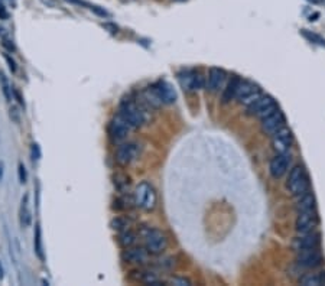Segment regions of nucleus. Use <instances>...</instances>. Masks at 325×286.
<instances>
[{"label": "nucleus", "instance_id": "nucleus-24", "mask_svg": "<svg viewBox=\"0 0 325 286\" xmlns=\"http://www.w3.org/2000/svg\"><path fill=\"white\" fill-rule=\"evenodd\" d=\"M119 244H120L123 249H127V247H132V246H135L136 244V241H138V236H136V233L135 231H132L130 229L124 231H120V234H119Z\"/></svg>", "mask_w": 325, "mask_h": 286}, {"label": "nucleus", "instance_id": "nucleus-27", "mask_svg": "<svg viewBox=\"0 0 325 286\" xmlns=\"http://www.w3.org/2000/svg\"><path fill=\"white\" fill-rule=\"evenodd\" d=\"M35 253L39 258V260H44V247H42V231H41V226L37 224V229H35Z\"/></svg>", "mask_w": 325, "mask_h": 286}, {"label": "nucleus", "instance_id": "nucleus-9", "mask_svg": "<svg viewBox=\"0 0 325 286\" xmlns=\"http://www.w3.org/2000/svg\"><path fill=\"white\" fill-rule=\"evenodd\" d=\"M319 223V217L315 210H307V211H298V217L295 220V230L298 234L308 233L315 230Z\"/></svg>", "mask_w": 325, "mask_h": 286}, {"label": "nucleus", "instance_id": "nucleus-12", "mask_svg": "<svg viewBox=\"0 0 325 286\" xmlns=\"http://www.w3.org/2000/svg\"><path fill=\"white\" fill-rule=\"evenodd\" d=\"M130 130H132V128L129 126V123L124 120L120 114H116L110 120L109 128H107L109 136H110L113 142H123L124 139L127 138Z\"/></svg>", "mask_w": 325, "mask_h": 286}, {"label": "nucleus", "instance_id": "nucleus-1", "mask_svg": "<svg viewBox=\"0 0 325 286\" xmlns=\"http://www.w3.org/2000/svg\"><path fill=\"white\" fill-rule=\"evenodd\" d=\"M117 114H120L121 117L129 123L132 129H139L149 119L146 109L143 106H140L138 102L132 100V99L123 100L120 103Z\"/></svg>", "mask_w": 325, "mask_h": 286}, {"label": "nucleus", "instance_id": "nucleus-22", "mask_svg": "<svg viewBox=\"0 0 325 286\" xmlns=\"http://www.w3.org/2000/svg\"><path fill=\"white\" fill-rule=\"evenodd\" d=\"M19 221L22 227H29L32 224V212L29 208V194H25L20 203V210H19Z\"/></svg>", "mask_w": 325, "mask_h": 286}, {"label": "nucleus", "instance_id": "nucleus-17", "mask_svg": "<svg viewBox=\"0 0 325 286\" xmlns=\"http://www.w3.org/2000/svg\"><path fill=\"white\" fill-rule=\"evenodd\" d=\"M290 156L289 153H276V156L270 161L269 172L275 179H279L289 171Z\"/></svg>", "mask_w": 325, "mask_h": 286}, {"label": "nucleus", "instance_id": "nucleus-26", "mask_svg": "<svg viewBox=\"0 0 325 286\" xmlns=\"http://www.w3.org/2000/svg\"><path fill=\"white\" fill-rule=\"evenodd\" d=\"M113 184H114V188H116L119 193H121V194H126V193H127V188H129V185H130L129 176L123 175V174H117V175L114 176Z\"/></svg>", "mask_w": 325, "mask_h": 286}, {"label": "nucleus", "instance_id": "nucleus-11", "mask_svg": "<svg viewBox=\"0 0 325 286\" xmlns=\"http://www.w3.org/2000/svg\"><path fill=\"white\" fill-rule=\"evenodd\" d=\"M319 246H321V234L316 230L298 234L297 237L294 239V241H292V247H294L295 251L315 249V247H319Z\"/></svg>", "mask_w": 325, "mask_h": 286}, {"label": "nucleus", "instance_id": "nucleus-31", "mask_svg": "<svg viewBox=\"0 0 325 286\" xmlns=\"http://www.w3.org/2000/svg\"><path fill=\"white\" fill-rule=\"evenodd\" d=\"M5 56V59L8 61V64H9V68L12 73H16V70H18V67H16V62H15V59L13 58H10L9 54H3Z\"/></svg>", "mask_w": 325, "mask_h": 286}, {"label": "nucleus", "instance_id": "nucleus-28", "mask_svg": "<svg viewBox=\"0 0 325 286\" xmlns=\"http://www.w3.org/2000/svg\"><path fill=\"white\" fill-rule=\"evenodd\" d=\"M0 85H2V91L5 94V97H6V100H10L12 99V96H10V84H9V80L6 78V75L3 74V73H0Z\"/></svg>", "mask_w": 325, "mask_h": 286}, {"label": "nucleus", "instance_id": "nucleus-29", "mask_svg": "<svg viewBox=\"0 0 325 286\" xmlns=\"http://www.w3.org/2000/svg\"><path fill=\"white\" fill-rule=\"evenodd\" d=\"M302 34L305 35L307 38H309L311 41L314 39V41H316V44H319V45H325V39H322L321 37H318V35H315V34H311V32H308L307 29H304L302 30Z\"/></svg>", "mask_w": 325, "mask_h": 286}, {"label": "nucleus", "instance_id": "nucleus-21", "mask_svg": "<svg viewBox=\"0 0 325 286\" xmlns=\"http://www.w3.org/2000/svg\"><path fill=\"white\" fill-rule=\"evenodd\" d=\"M297 211H307V210H315L316 201L314 194L311 191H307L304 194L298 195L297 203H295Z\"/></svg>", "mask_w": 325, "mask_h": 286}, {"label": "nucleus", "instance_id": "nucleus-25", "mask_svg": "<svg viewBox=\"0 0 325 286\" xmlns=\"http://www.w3.org/2000/svg\"><path fill=\"white\" fill-rule=\"evenodd\" d=\"M110 226H112L113 230L116 231H124L130 229V226H132V221H130L129 217H126V215H119V217H116V218H113L112 223H110Z\"/></svg>", "mask_w": 325, "mask_h": 286}, {"label": "nucleus", "instance_id": "nucleus-34", "mask_svg": "<svg viewBox=\"0 0 325 286\" xmlns=\"http://www.w3.org/2000/svg\"><path fill=\"white\" fill-rule=\"evenodd\" d=\"M41 157V150H39V146H38L37 143H34L32 145V159L35 161V159H39Z\"/></svg>", "mask_w": 325, "mask_h": 286}, {"label": "nucleus", "instance_id": "nucleus-2", "mask_svg": "<svg viewBox=\"0 0 325 286\" xmlns=\"http://www.w3.org/2000/svg\"><path fill=\"white\" fill-rule=\"evenodd\" d=\"M139 234L143 237L145 249L148 250L149 255H162L168 247V239L164 231L153 227H145L140 229Z\"/></svg>", "mask_w": 325, "mask_h": 286}, {"label": "nucleus", "instance_id": "nucleus-35", "mask_svg": "<svg viewBox=\"0 0 325 286\" xmlns=\"http://www.w3.org/2000/svg\"><path fill=\"white\" fill-rule=\"evenodd\" d=\"M67 2H70V3H73V5H78V6H88V3H85L84 0H67ZM90 8V6H88Z\"/></svg>", "mask_w": 325, "mask_h": 286}, {"label": "nucleus", "instance_id": "nucleus-6", "mask_svg": "<svg viewBox=\"0 0 325 286\" xmlns=\"http://www.w3.org/2000/svg\"><path fill=\"white\" fill-rule=\"evenodd\" d=\"M295 263H297L298 268L316 269L324 265V256H322L319 247L301 250V251H297Z\"/></svg>", "mask_w": 325, "mask_h": 286}, {"label": "nucleus", "instance_id": "nucleus-18", "mask_svg": "<svg viewBox=\"0 0 325 286\" xmlns=\"http://www.w3.org/2000/svg\"><path fill=\"white\" fill-rule=\"evenodd\" d=\"M121 259H123V262H126L129 265H139L140 266V265L148 263L149 251L145 247L132 246V247H127V249L123 250Z\"/></svg>", "mask_w": 325, "mask_h": 286}, {"label": "nucleus", "instance_id": "nucleus-36", "mask_svg": "<svg viewBox=\"0 0 325 286\" xmlns=\"http://www.w3.org/2000/svg\"><path fill=\"white\" fill-rule=\"evenodd\" d=\"M3 45L6 46L8 49H10V51H15V46H13V44H10V41H6V39H5V41H3Z\"/></svg>", "mask_w": 325, "mask_h": 286}, {"label": "nucleus", "instance_id": "nucleus-30", "mask_svg": "<svg viewBox=\"0 0 325 286\" xmlns=\"http://www.w3.org/2000/svg\"><path fill=\"white\" fill-rule=\"evenodd\" d=\"M18 172H19V182L20 184H25L26 182V178H28V175H26V169H25V165L20 162L18 166Z\"/></svg>", "mask_w": 325, "mask_h": 286}, {"label": "nucleus", "instance_id": "nucleus-32", "mask_svg": "<svg viewBox=\"0 0 325 286\" xmlns=\"http://www.w3.org/2000/svg\"><path fill=\"white\" fill-rule=\"evenodd\" d=\"M90 9L93 10V12H95L99 16H102V18H109L110 16V13L109 12H106L104 9H100L99 6H90Z\"/></svg>", "mask_w": 325, "mask_h": 286}, {"label": "nucleus", "instance_id": "nucleus-8", "mask_svg": "<svg viewBox=\"0 0 325 286\" xmlns=\"http://www.w3.org/2000/svg\"><path fill=\"white\" fill-rule=\"evenodd\" d=\"M178 80L185 91H197L204 87V77L200 74V71L191 68L178 73Z\"/></svg>", "mask_w": 325, "mask_h": 286}, {"label": "nucleus", "instance_id": "nucleus-15", "mask_svg": "<svg viewBox=\"0 0 325 286\" xmlns=\"http://www.w3.org/2000/svg\"><path fill=\"white\" fill-rule=\"evenodd\" d=\"M285 123H286L285 114L278 109L273 113H270L269 116L262 119V130H263V133L273 136L278 130L282 129L283 126H286Z\"/></svg>", "mask_w": 325, "mask_h": 286}, {"label": "nucleus", "instance_id": "nucleus-10", "mask_svg": "<svg viewBox=\"0 0 325 286\" xmlns=\"http://www.w3.org/2000/svg\"><path fill=\"white\" fill-rule=\"evenodd\" d=\"M263 92L260 91V88L253 84L251 81H246V80H242L240 83V87H239V91H237V96H236V100L243 104V106H250L251 103H254Z\"/></svg>", "mask_w": 325, "mask_h": 286}, {"label": "nucleus", "instance_id": "nucleus-7", "mask_svg": "<svg viewBox=\"0 0 325 286\" xmlns=\"http://www.w3.org/2000/svg\"><path fill=\"white\" fill-rule=\"evenodd\" d=\"M247 109V114L249 116H256V117H266L269 116L270 113H273L275 110H278V104L276 102L270 97V96H265L262 94L259 99L254 103H251L250 106L246 107Z\"/></svg>", "mask_w": 325, "mask_h": 286}, {"label": "nucleus", "instance_id": "nucleus-5", "mask_svg": "<svg viewBox=\"0 0 325 286\" xmlns=\"http://www.w3.org/2000/svg\"><path fill=\"white\" fill-rule=\"evenodd\" d=\"M140 155V145L136 142H121L114 152V161L120 166L133 164Z\"/></svg>", "mask_w": 325, "mask_h": 286}, {"label": "nucleus", "instance_id": "nucleus-37", "mask_svg": "<svg viewBox=\"0 0 325 286\" xmlns=\"http://www.w3.org/2000/svg\"><path fill=\"white\" fill-rule=\"evenodd\" d=\"M5 29L3 28H0V37H5V32H3Z\"/></svg>", "mask_w": 325, "mask_h": 286}, {"label": "nucleus", "instance_id": "nucleus-19", "mask_svg": "<svg viewBox=\"0 0 325 286\" xmlns=\"http://www.w3.org/2000/svg\"><path fill=\"white\" fill-rule=\"evenodd\" d=\"M240 83H242V78L239 75H234V77H232V80L224 85L223 92H221V99H220L223 104H229L232 100H236V96H237V91H239Z\"/></svg>", "mask_w": 325, "mask_h": 286}, {"label": "nucleus", "instance_id": "nucleus-14", "mask_svg": "<svg viewBox=\"0 0 325 286\" xmlns=\"http://www.w3.org/2000/svg\"><path fill=\"white\" fill-rule=\"evenodd\" d=\"M292 143H294V136L290 129H288L286 126H283L272 136V148L276 153H288Z\"/></svg>", "mask_w": 325, "mask_h": 286}, {"label": "nucleus", "instance_id": "nucleus-33", "mask_svg": "<svg viewBox=\"0 0 325 286\" xmlns=\"http://www.w3.org/2000/svg\"><path fill=\"white\" fill-rule=\"evenodd\" d=\"M172 283H174V285H181V286L191 285V282H189L188 279H184V277H175V279H172Z\"/></svg>", "mask_w": 325, "mask_h": 286}, {"label": "nucleus", "instance_id": "nucleus-13", "mask_svg": "<svg viewBox=\"0 0 325 286\" xmlns=\"http://www.w3.org/2000/svg\"><path fill=\"white\" fill-rule=\"evenodd\" d=\"M150 88L153 90L155 96L162 104H174L177 102V91L174 85L165 80H159L156 83H153L150 85Z\"/></svg>", "mask_w": 325, "mask_h": 286}, {"label": "nucleus", "instance_id": "nucleus-3", "mask_svg": "<svg viewBox=\"0 0 325 286\" xmlns=\"http://www.w3.org/2000/svg\"><path fill=\"white\" fill-rule=\"evenodd\" d=\"M156 200L158 195L155 188L152 186V184H149L148 181L140 182L133 193V203L136 204L139 208H142L143 211H152L156 207Z\"/></svg>", "mask_w": 325, "mask_h": 286}, {"label": "nucleus", "instance_id": "nucleus-4", "mask_svg": "<svg viewBox=\"0 0 325 286\" xmlns=\"http://www.w3.org/2000/svg\"><path fill=\"white\" fill-rule=\"evenodd\" d=\"M286 188L289 193L295 197L309 191V178H308L307 171L304 166L295 165L289 171Z\"/></svg>", "mask_w": 325, "mask_h": 286}, {"label": "nucleus", "instance_id": "nucleus-23", "mask_svg": "<svg viewBox=\"0 0 325 286\" xmlns=\"http://www.w3.org/2000/svg\"><path fill=\"white\" fill-rule=\"evenodd\" d=\"M299 283L304 286H319L325 285V272L319 273H308L299 277Z\"/></svg>", "mask_w": 325, "mask_h": 286}, {"label": "nucleus", "instance_id": "nucleus-20", "mask_svg": "<svg viewBox=\"0 0 325 286\" xmlns=\"http://www.w3.org/2000/svg\"><path fill=\"white\" fill-rule=\"evenodd\" d=\"M130 277L136 282H142V283H146V285H153L158 286L162 283V280L159 279V276L155 273V272H149V270H133Z\"/></svg>", "mask_w": 325, "mask_h": 286}, {"label": "nucleus", "instance_id": "nucleus-16", "mask_svg": "<svg viewBox=\"0 0 325 286\" xmlns=\"http://www.w3.org/2000/svg\"><path fill=\"white\" fill-rule=\"evenodd\" d=\"M225 80H227V73L224 71L223 68L213 67V68H210V71H208V77H207L205 87H207L208 91L211 92L220 91V90H223Z\"/></svg>", "mask_w": 325, "mask_h": 286}, {"label": "nucleus", "instance_id": "nucleus-38", "mask_svg": "<svg viewBox=\"0 0 325 286\" xmlns=\"http://www.w3.org/2000/svg\"><path fill=\"white\" fill-rule=\"evenodd\" d=\"M3 166H2V164H0V179H2V175H3V169H2Z\"/></svg>", "mask_w": 325, "mask_h": 286}]
</instances>
